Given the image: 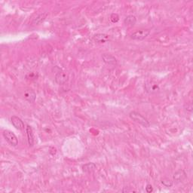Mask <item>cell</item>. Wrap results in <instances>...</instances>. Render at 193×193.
Returning <instances> with one entry per match:
<instances>
[{
	"mask_svg": "<svg viewBox=\"0 0 193 193\" xmlns=\"http://www.w3.org/2000/svg\"><path fill=\"white\" fill-rule=\"evenodd\" d=\"M129 116H130V118L133 120V121H134L135 122L141 124V125L143 126V127H145V128L150 127V121L144 117V116H143L140 113H137V112H136V111H132L130 113Z\"/></svg>",
	"mask_w": 193,
	"mask_h": 193,
	"instance_id": "cell-1",
	"label": "cell"
},
{
	"mask_svg": "<svg viewBox=\"0 0 193 193\" xmlns=\"http://www.w3.org/2000/svg\"><path fill=\"white\" fill-rule=\"evenodd\" d=\"M2 134L4 138L10 145L12 147H17V144H18V139L14 133L11 132V131H9V130H6V131H3Z\"/></svg>",
	"mask_w": 193,
	"mask_h": 193,
	"instance_id": "cell-2",
	"label": "cell"
},
{
	"mask_svg": "<svg viewBox=\"0 0 193 193\" xmlns=\"http://www.w3.org/2000/svg\"><path fill=\"white\" fill-rule=\"evenodd\" d=\"M150 34V30H137V31L133 32L131 35V38L134 40H139V41H142V40L145 39L147 36Z\"/></svg>",
	"mask_w": 193,
	"mask_h": 193,
	"instance_id": "cell-3",
	"label": "cell"
},
{
	"mask_svg": "<svg viewBox=\"0 0 193 193\" xmlns=\"http://www.w3.org/2000/svg\"><path fill=\"white\" fill-rule=\"evenodd\" d=\"M24 97L29 103H34L36 99V94L31 88H27L24 92Z\"/></svg>",
	"mask_w": 193,
	"mask_h": 193,
	"instance_id": "cell-4",
	"label": "cell"
},
{
	"mask_svg": "<svg viewBox=\"0 0 193 193\" xmlns=\"http://www.w3.org/2000/svg\"><path fill=\"white\" fill-rule=\"evenodd\" d=\"M55 82L58 84V85H64L68 81V75L65 72L63 71H60V72H57L55 74Z\"/></svg>",
	"mask_w": 193,
	"mask_h": 193,
	"instance_id": "cell-5",
	"label": "cell"
},
{
	"mask_svg": "<svg viewBox=\"0 0 193 193\" xmlns=\"http://www.w3.org/2000/svg\"><path fill=\"white\" fill-rule=\"evenodd\" d=\"M11 121L14 127L17 130H23L24 128V123L20 118L16 116H13L11 118Z\"/></svg>",
	"mask_w": 193,
	"mask_h": 193,
	"instance_id": "cell-6",
	"label": "cell"
},
{
	"mask_svg": "<svg viewBox=\"0 0 193 193\" xmlns=\"http://www.w3.org/2000/svg\"><path fill=\"white\" fill-rule=\"evenodd\" d=\"M103 60L104 63L106 64L110 65V66H116L117 64V60L114 56L109 54H103Z\"/></svg>",
	"mask_w": 193,
	"mask_h": 193,
	"instance_id": "cell-7",
	"label": "cell"
},
{
	"mask_svg": "<svg viewBox=\"0 0 193 193\" xmlns=\"http://www.w3.org/2000/svg\"><path fill=\"white\" fill-rule=\"evenodd\" d=\"M26 131H27V140H28V143L30 147H33L34 145V136L33 133H32V129L30 125L27 126V128H26Z\"/></svg>",
	"mask_w": 193,
	"mask_h": 193,
	"instance_id": "cell-8",
	"label": "cell"
},
{
	"mask_svg": "<svg viewBox=\"0 0 193 193\" xmlns=\"http://www.w3.org/2000/svg\"><path fill=\"white\" fill-rule=\"evenodd\" d=\"M109 38V35H106V34H97L94 36V39L95 42L98 43H104L107 42Z\"/></svg>",
	"mask_w": 193,
	"mask_h": 193,
	"instance_id": "cell-9",
	"label": "cell"
},
{
	"mask_svg": "<svg viewBox=\"0 0 193 193\" xmlns=\"http://www.w3.org/2000/svg\"><path fill=\"white\" fill-rule=\"evenodd\" d=\"M186 178V174L183 170H180L179 171H177L176 173H174L173 175V180H174L176 182H182Z\"/></svg>",
	"mask_w": 193,
	"mask_h": 193,
	"instance_id": "cell-10",
	"label": "cell"
},
{
	"mask_svg": "<svg viewBox=\"0 0 193 193\" xmlns=\"http://www.w3.org/2000/svg\"><path fill=\"white\" fill-rule=\"evenodd\" d=\"M136 22H137V18H136V17L134 15L127 16L124 20V24L129 27H134V24H136Z\"/></svg>",
	"mask_w": 193,
	"mask_h": 193,
	"instance_id": "cell-11",
	"label": "cell"
},
{
	"mask_svg": "<svg viewBox=\"0 0 193 193\" xmlns=\"http://www.w3.org/2000/svg\"><path fill=\"white\" fill-rule=\"evenodd\" d=\"M48 14L47 13H43V14H40L37 16L35 18H34V20H32V24L34 25H39V24H42L44 20H45V18L47 17Z\"/></svg>",
	"mask_w": 193,
	"mask_h": 193,
	"instance_id": "cell-12",
	"label": "cell"
},
{
	"mask_svg": "<svg viewBox=\"0 0 193 193\" xmlns=\"http://www.w3.org/2000/svg\"><path fill=\"white\" fill-rule=\"evenodd\" d=\"M146 89H147V91L149 93H153V92L158 91L159 87L157 84H152V82H150V84L147 83L146 85Z\"/></svg>",
	"mask_w": 193,
	"mask_h": 193,
	"instance_id": "cell-13",
	"label": "cell"
},
{
	"mask_svg": "<svg viewBox=\"0 0 193 193\" xmlns=\"http://www.w3.org/2000/svg\"><path fill=\"white\" fill-rule=\"evenodd\" d=\"M95 168H96V165L94 163H88L83 166V170L85 172H91L94 171Z\"/></svg>",
	"mask_w": 193,
	"mask_h": 193,
	"instance_id": "cell-14",
	"label": "cell"
},
{
	"mask_svg": "<svg viewBox=\"0 0 193 193\" xmlns=\"http://www.w3.org/2000/svg\"><path fill=\"white\" fill-rule=\"evenodd\" d=\"M110 18H111L112 22H113V23L118 22V20H119V17H118V15L117 14H112Z\"/></svg>",
	"mask_w": 193,
	"mask_h": 193,
	"instance_id": "cell-15",
	"label": "cell"
},
{
	"mask_svg": "<svg viewBox=\"0 0 193 193\" xmlns=\"http://www.w3.org/2000/svg\"><path fill=\"white\" fill-rule=\"evenodd\" d=\"M162 183H163L164 185H165V186H167V187H170V186H171L172 185H173V182L171 180H169L168 179H166V180H164L163 181L161 182Z\"/></svg>",
	"mask_w": 193,
	"mask_h": 193,
	"instance_id": "cell-16",
	"label": "cell"
},
{
	"mask_svg": "<svg viewBox=\"0 0 193 193\" xmlns=\"http://www.w3.org/2000/svg\"><path fill=\"white\" fill-rule=\"evenodd\" d=\"M146 190H147V192H152V190H153V189H152V186H151L150 184H148L147 186V187H146Z\"/></svg>",
	"mask_w": 193,
	"mask_h": 193,
	"instance_id": "cell-17",
	"label": "cell"
}]
</instances>
